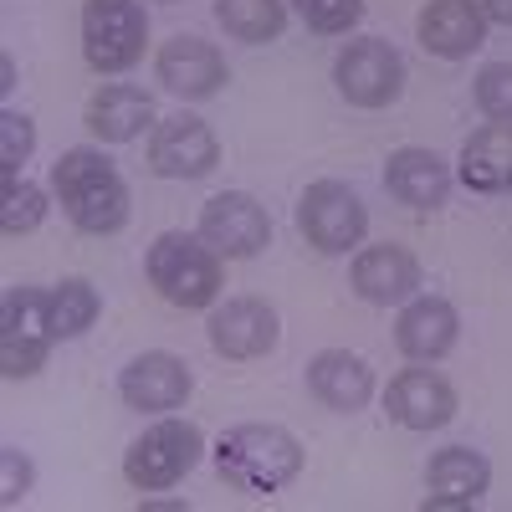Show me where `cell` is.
<instances>
[{
    "label": "cell",
    "mask_w": 512,
    "mask_h": 512,
    "mask_svg": "<svg viewBox=\"0 0 512 512\" xmlns=\"http://www.w3.org/2000/svg\"><path fill=\"white\" fill-rule=\"evenodd\" d=\"M216 21L226 26V36L262 47L287 31V0H216Z\"/></svg>",
    "instance_id": "obj_24"
},
{
    "label": "cell",
    "mask_w": 512,
    "mask_h": 512,
    "mask_svg": "<svg viewBox=\"0 0 512 512\" xmlns=\"http://www.w3.org/2000/svg\"><path fill=\"white\" fill-rule=\"evenodd\" d=\"M482 11H487V21L512 26V0H482Z\"/></svg>",
    "instance_id": "obj_30"
},
{
    "label": "cell",
    "mask_w": 512,
    "mask_h": 512,
    "mask_svg": "<svg viewBox=\"0 0 512 512\" xmlns=\"http://www.w3.org/2000/svg\"><path fill=\"white\" fill-rule=\"evenodd\" d=\"M297 231L303 241L323 256H344L364 241L369 231V210L344 180H313L297 195Z\"/></svg>",
    "instance_id": "obj_7"
},
{
    "label": "cell",
    "mask_w": 512,
    "mask_h": 512,
    "mask_svg": "<svg viewBox=\"0 0 512 512\" xmlns=\"http://www.w3.org/2000/svg\"><path fill=\"white\" fill-rule=\"evenodd\" d=\"M384 410H390V420H400L405 431H441L456 415V390L436 369H400L390 379V390H384Z\"/></svg>",
    "instance_id": "obj_18"
},
{
    "label": "cell",
    "mask_w": 512,
    "mask_h": 512,
    "mask_svg": "<svg viewBox=\"0 0 512 512\" xmlns=\"http://www.w3.org/2000/svg\"><path fill=\"white\" fill-rule=\"evenodd\" d=\"M333 82L354 108H390L405 93V57L379 36L349 41L333 62Z\"/></svg>",
    "instance_id": "obj_8"
},
{
    "label": "cell",
    "mask_w": 512,
    "mask_h": 512,
    "mask_svg": "<svg viewBox=\"0 0 512 512\" xmlns=\"http://www.w3.org/2000/svg\"><path fill=\"white\" fill-rule=\"evenodd\" d=\"M349 282L364 303L374 308H390V303H410L415 287H420V262L410 246H395V241H379V246H364L349 267Z\"/></svg>",
    "instance_id": "obj_16"
},
{
    "label": "cell",
    "mask_w": 512,
    "mask_h": 512,
    "mask_svg": "<svg viewBox=\"0 0 512 512\" xmlns=\"http://www.w3.org/2000/svg\"><path fill=\"white\" fill-rule=\"evenodd\" d=\"M52 195L82 236H113L128 226V185L103 149H67L52 164Z\"/></svg>",
    "instance_id": "obj_2"
},
{
    "label": "cell",
    "mask_w": 512,
    "mask_h": 512,
    "mask_svg": "<svg viewBox=\"0 0 512 512\" xmlns=\"http://www.w3.org/2000/svg\"><path fill=\"white\" fill-rule=\"evenodd\" d=\"M88 134L103 139V144H134L144 128L154 123V98L134 82H108L88 98Z\"/></svg>",
    "instance_id": "obj_21"
},
{
    "label": "cell",
    "mask_w": 512,
    "mask_h": 512,
    "mask_svg": "<svg viewBox=\"0 0 512 512\" xmlns=\"http://www.w3.org/2000/svg\"><path fill=\"white\" fill-rule=\"evenodd\" d=\"M456 338H461V313L446 303V297H431V292H415L410 303L400 308L395 318V344L405 359L415 364H436L456 349Z\"/></svg>",
    "instance_id": "obj_17"
},
{
    "label": "cell",
    "mask_w": 512,
    "mask_h": 512,
    "mask_svg": "<svg viewBox=\"0 0 512 512\" xmlns=\"http://www.w3.org/2000/svg\"><path fill=\"white\" fill-rule=\"evenodd\" d=\"M195 390V374L180 354H164V349H149L139 359H128L118 369V395L128 410H149V415H169L180 410Z\"/></svg>",
    "instance_id": "obj_12"
},
{
    "label": "cell",
    "mask_w": 512,
    "mask_h": 512,
    "mask_svg": "<svg viewBox=\"0 0 512 512\" xmlns=\"http://www.w3.org/2000/svg\"><path fill=\"white\" fill-rule=\"evenodd\" d=\"M492 487V466L472 446H446L425 466V512H461L477 507Z\"/></svg>",
    "instance_id": "obj_14"
},
{
    "label": "cell",
    "mask_w": 512,
    "mask_h": 512,
    "mask_svg": "<svg viewBox=\"0 0 512 512\" xmlns=\"http://www.w3.org/2000/svg\"><path fill=\"white\" fill-rule=\"evenodd\" d=\"M318 36H349L364 21V0H292Z\"/></svg>",
    "instance_id": "obj_27"
},
{
    "label": "cell",
    "mask_w": 512,
    "mask_h": 512,
    "mask_svg": "<svg viewBox=\"0 0 512 512\" xmlns=\"http://www.w3.org/2000/svg\"><path fill=\"white\" fill-rule=\"evenodd\" d=\"M384 190L410 210H441L446 195H451V169L436 149L405 144V149H395L390 159H384Z\"/></svg>",
    "instance_id": "obj_19"
},
{
    "label": "cell",
    "mask_w": 512,
    "mask_h": 512,
    "mask_svg": "<svg viewBox=\"0 0 512 512\" xmlns=\"http://www.w3.org/2000/svg\"><path fill=\"white\" fill-rule=\"evenodd\" d=\"M200 236H205V246H216L226 262H246V256L272 246V216H267V205L256 195L221 190V195H210L205 210H200Z\"/></svg>",
    "instance_id": "obj_9"
},
{
    "label": "cell",
    "mask_w": 512,
    "mask_h": 512,
    "mask_svg": "<svg viewBox=\"0 0 512 512\" xmlns=\"http://www.w3.org/2000/svg\"><path fill=\"white\" fill-rule=\"evenodd\" d=\"M149 16L139 0H82V62L103 77H118L144 62Z\"/></svg>",
    "instance_id": "obj_4"
},
{
    "label": "cell",
    "mask_w": 512,
    "mask_h": 512,
    "mask_svg": "<svg viewBox=\"0 0 512 512\" xmlns=\"http://www.w3.org/2000/svg\"><path fill=\"white\" fill-rule=\"evenodd\" d=\"M31 482H36L31 461H26L16 446H0V502H6V507H16V502L31 492Z\"/></svg>",
    "instance_id": "obj_29"
},
{
    "label": "cell",
    "mask_w": 512,
    "mask_h": 512,
    "mask_svg": "<svg viewBox=\"0 0 512 512\" xmlns=\"http://www.w3.org/2000/svg\"><path fill=\"white\" fill-rule=\"evenodd\" d=\"M210 456H216L221 482H231L236 492H251V497H272V492L292 487L297 472H303V441L272 420L231 425Z\"/></svg>",
    "instance_id": "obj_1"
},
{
    "label": "cell",
    "mask_w": 512,
    "mask_h": 512,
    "mask_svg": "<svg viewBox=\"0 0 512 512\" xmlns=\"http://www.w3.org/2000/svg\"><path fill=\"white\" fill-rule=\"evenodd\" d=\"M36 149V123L16 108L0 113V180H16L21 175V164L31 159Z\"/></svg>",
    "instance_id": "obj_26"
},
{
    "label": "cell",
    "mask_w": 512,
    "mask_h": 512,
    "mask_svg": "<svg viewBox=\"0 0 512 512\" xmlns=\"http://www.w3.org/2000/svg\"><path fill=\"white\" fill-rule=\"evenodd\" d=\"M144 272L154 282V292L169 308H216V297L226 287V256L216 246H205V236L190 231H164L154 236Z\"/></svg>",
    "instance_id": "obj_3"
},
{
    "label": "cell",
    "mask_w": 512,
    "mask_h": 512,
    "mask_svg": "<svg viewBox=\"0 0 512 512\" xmlns=\"http://www.w3.org/2000/svg\"><path fill=\"white\" fill-rule=\"evenodd\" d=\"M16 88V62L6 57V62H0V93H11Z\"/></svg>",
    "instance_id": "obj_31"
},
{
    "label": "cell",
    "mask_w": 512,
    "mask_h": 512,
    "mask_svg": "<svg viewBox=\"0 0 512 512\" xmlns=\"http://www.w3.org/2000/svg\"><path fill=\"white\" fill-rule=\"evenodd\" d=\"M477 108L492 123H512V62H487L477 72Z\"/></svg>",
    "instance_id": "obj_28"
},
{
    "label": "cell",
    "mask_w": 512,
    "mask_h": 512,
    "mask_svg": "<svg viewBox=\"0 0 512 512\" xmlns=\"http://www.w3.org/2000/svg\"><path fill=\"white\" fill-rule=\"evenodd\" d=\"M221 164V144L210 134V123L195 113L159 118L149 134V169L159 180H205Z\"/></svg>",
    "instance_id": "obj_10"
},
{
    "label": "cell",
    "mask_w": 512,
    "mask_h": 512,
    "mask_svg": "<svg viewBox=\"0 0 512 512\" xmlns=\"http://www.w3.org/2000/svg\"><path fill=\"white\" fill-rule=\"evenodd\" d=\"M47 221V190L31 180H0V231L6 236H26Z\"/></svg>",
    "instance_id": "obj_25"
},
{
    "label": "cell",
    "mask_w": 512,
    "mask_h": 512,
    "mask_svg": "<svg viewBox=\"0 0 512 512\" xmlns=\"http://www.w3.org/2000/svg\"><path fill=\"white\" fill-rule=\"evenodd\" d=\"M205 338L210 349H216L221 359H262L277 349L282 338V323H277V308L262 303V297H226V303L210 308L205 318Z\"/></svg>",
    "instance_id": "obj_11"
},
{
    "label": "cell",
    "mask_w": 512,
    "mask_h": 512,
    "mask_svg": "<svg viewBox=\"0 0 512 512\" xmlns=\"http://www.w3.org/2000/svg\"><path fill=\"white\" fill-rule=\"evenodd\" d=\"M487 11H482V0H431V6L420 11L415 21V36H420V47L441 57V62H461V57H472L482 41H487Z\"/></svg>",
    "instance_id": "obj_15"
},
{
    "label": "cell",
    "mask_w": 512,
    "mask_h": 512,
    "mask_svg": "<svg viewBox=\"0 0 512 512\" xmlns=\"http://www.w3.org/2000/svg\"><path fill=\"white\" fill-rule=\"evenodd\" d=\"M103 313V297L88 277H67L57 287H47V318H52V338L62 344V338H77L88 333Z\"/></svg>",
    "instance_id": "obj_23"
},
{
    "label": "cell",
    "mask_w": 512,
    "mask_h": 512,
    "mask_svg": "<svg viewBox=\"0 0 512 512\" xmlns=\"http://www.w3.org/2000/svg\"><path fill=\"white\" fill-rule=\"evenodd\" d=\"M154 77L175 98H185V103L216 98L226 82H231L226 57L210 47V41H200V36H169L164 47H159V57H154Z\"/></svg>",
    "instance_id": "obj_13"
},
{
    "label": "cell",
    "mask_w": 512,
    "mask_h": 512,
    "mask_svg": "<svg viewBox=\"0 0 512 512\" xmlns=\"http://www.w3.org/2000/svg\"><path fill=\"white\" fill-rule=\"evenodd\" d=\"M308 395L338 415H354L374 395V369L349 349H323L308 359Z\"/></svg>",
    "instance_id": "obj_20"
},
{
    "label": "cell",
    "mask_w": 512,
    "mask_h": 512,
    "mask_svg": "<svg viewBox=\"0 0 512 512\" xmlns=\"http://www.w3.org/2000/svg\"><path fill=\"white\" fill-rule=\"evenodd\" d=\"M456 175L472 195H507L512 190V123H487L461 144Z\"/></svg>",
    "instance_id": "obj_22"
},
{
    "label": "cell",
    "mask_w": 512,
    "mask_h": 512,
    "mask_svg": "<svg viewBox=\"0 0 512 512\" xmlns=\"http://www.w3.org/2000/svg\"><path fill=\"white\" fill-rule=\"evenodd\" d=\"M205 456V436H200V425L195 420H175V415H164L154 420L149 431L128 446L123 456V477L128 487H139V492H164V487H175L195 472V461Z\"/></svg>",
    "instance_id": "obj_5"
},
{
    "label": "cell",
    "mask_w": 512,
    "mask_h": 512,
    "mask_svg": "<svg viewBox=\"0 0 512 512\" xmlns=\"http://www.w3.org/2000/svg\"><path fill=\"white\" fill-rule=\"evenodd\" d=\"M52 318H47V287H6L0 297V374L6 379H31L47 369L52 354Z\"/></svg>",
    "instance_id": "obj_6"
}]
</instances>
